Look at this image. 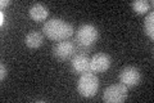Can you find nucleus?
Returning a JSON list of instances; mask_svg holds the SVG:
<instances>
[{
    "label": "nucleus",
    "instance_id": "nucleus-8",
    "mask_svg": "<svg viewBox=\"0 0 154 103\" xmlns=\"http://www.w3.org/2000/svg\"><path fill=\"white\" fill-rule=\"evenodd\" d=\"M72 68L77 72V73H85L91 71L90 68V57L85 53H80V54H76L72 58Z\"/></svg>",
    "mask_w": 154,
    "mask_h": 103
},
{
    "label": "nucleus",
    "instance_id": "nucleus-13",
    "mask_svg": "<svg viewBox=\"0 0 154 103\" xmlns=\"http://www.w3.org/2000/svg\"><path fill=\"white\" fill-rule=\"evenodd\" d=\"M7 75H8V68L4 63H2V65H0V79L4 80L7 77Z\"/></svg>",
    "mask_w": 154,
    "mask_h": 103
},
{
    "label": "nucleus",
    "instance_id": "nucleus-5",
    "mask_svg": "<svg viewBox=\"0 0 154 103\" xmlns=\"http://www.w3.org/2000/svg\"><path fill=\"white\" fill-rule=\"evenodd\" d=\"M118 79H119V82H122L127 88L135 86L140 84L141 81V71L135 66H126L119 71Z\"/></svg>",
    "mask_w": 154,
    "mask_h": 103
},
{
    "label": "nucleus",
    "instance_id": "nucleus-2",
    "mask_svg": "<svg viewBox=\"0 0 154 103\" xmlns=\"http://www.w3.org/2000/svg\"><path fill=\"white\" fill-rule=\"evenodd\" d=\"M100 81L98 79V76L95 75L93 71L81 73L79 81H77V90L82 97L91 98L94 97L99 89Z\"/></svg>",
    "mask_w": 154,
    "mask_h": 103
},
{
    "label": "nucleus",
    "instance_id": "nucleus-11",
    "mask_svg": "<svg viewBox=\"0 0 154 103\" xmlns=\"http://www.w3.org/2000/svg\"><path fill=\"white\" fill-rule=\"evenodd\" d=\"M144 30L145 34L153 40L154 39V12H149L144 21Z\"/></svg>",
    "mask_w": 154,
    "mask_h": 103
},
{
    "label": "nucleus",
    "instance_id": "nucleus-6",
    "mask_svg": "<svg viewBox=\"0 0 154 103\" xmlns=\"http://www.w3.org/2000/svg\"><path fill=\"white\" fill-rule=\"evenodd\" d=\"M112 65V58L107 53H96L90 58V68L93 72H104Z\"/></svg>",
    "mask_w": 154,
    "mask_h": 103
},
{
    "label": "nucleus",
    "instance_id": "nucleus-3",
    "mask_svg": "<svg viewBox=\"0 0 154 103\" xmlns=\"http://www.w3.org/2000/svg\"><path fill=\"white\" fill-rule=\"evenodd\" d=\"M99 39V30L94 24L84 23L77 28L76 41L82 47H91Z\"/></svg>",
    "mask_w": 154,
    "mask_h": 103
},
{
    "label": "nucleus",
    "instance_id": "nucleus-7",
    "mask_svg": "<svg viewBox=\"0 0 154 103\" xmlns=\"http://www.w3.org/2000/svg\"><path fill=\"white\" fill-rule=\"evenodd\" d=\"M53 52H54V56L59 60H69L76 53V45L72 41L62 40L53 48Z\"/></svg>",
    "mask_w": 154,
    "mask_h": 103
},
{
    "label": "nucleus",
    "instance_id": "nucleus-12",
    "mask_svg": "<svg viewBox=\"0 0 154 103\" xmlns=\"http://www.w3.org/2000/svg\"><path fill=\"white\" fill-rule=\"evenodd\" d=\"M150 5H153V2H146V0H135L131 3V7L136 13L148 12L150 9Z\"/></svg>",
    "mask_w": 154,
    "mask_h": 103
},
{
    "label": "nucleus",
    "instance_id": "nucleus-9",
    "mask_svg": "<svg viewBox=\"0 0 154 103\" xmlns=\"http://www.w3.org/2000/svg\"><path fill=\"white\" fill-rule=\"evenodd\" d=\"M28 13L32 19L40 22V21H45L49 16V8L42 3H33L32 5L28 9Z\"/></svg>",
    "mask_w": 154,
    "mask_h": 103
},
{
    "label": "nucleus",
    "instance_id": "nucleus-10",
    "mask_svg": "<svg viewBox=\"0 0 154 103\" xmlns=\"http://www.w3.org/2000/svg\"><path fill=\"white\" fill-rule=\"evenodd\" d=\"M25 43L28 48H40L44 43V36H42L41 32L38 31H30L25 37Z\"/></svg>",
    "mask_w": 154,
    "mask_h": 103
},
{
    "label": "nucleus",
    "instance_id": "nucleus-4",
    "mask_svg": "<svg viewBox=\"0 0 154 103\" xmlns=\"http://www.w3.org/2000/svg\"><path fill=\"white\" fill-rule=\"evenodd\" d=\"M127 98V86L122 82L109 85L103 93V101L107 103H121Z\"/></svg>",
    "mask_w": 154,
    "mask_h": 103
},
{
    "label": "nucleus",
    "instance_id": "nucleus-15",
    "mask_svg": "<svg viewBox=\"0 0 154 103\" xmlns=\"http://www.w3.org/2000/svg\"><path fill=\"white\" fill-rule=\"evenodd\" d=\"M0 18H2V21H0V24H2V26H4V22H5V13H4V11L0 12Z\"/></svg>",
    "mask_w": 154,
    "mask_h": 103
},
{
    "label": "nucleus",
    "instance_id": "nucleus-1",
    "mask_svg": "<svg viewBox=\"0 0 154 103\" xmlns=\"http://www.w3.org/2000/svg\"><path fill=\"white\" fill-rule=\"evenodd\" d=\"M42 31L45 35L55 41H62V40H67L68 37L73 35V26L64 21L62 18H49L48 21L44 23L42 26Z\"/></svg>",
    "mask_w": 154,
    "mask_h": 103
},
{
    "label": "nucleus",
    "instance_id": "nucleus-14",
    "mask_svg": "<svg viewBox=\"0 0 154 103\" xmlns=\"http://www.w3.org/2000/svg\"><path fill=\"white\" fill-rule=\"evenodd\" d=\"M11 4H12V0H2V2H0V7L5 8L8 5H11Z\"/></svg>",
    "mask_w": 154,
    "mask_h": 103
}]
</instances>
